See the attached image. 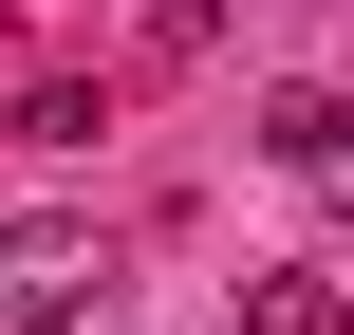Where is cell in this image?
I'll return each instance as SVG.
<instances>
[{
	"mask_svg": "<svg viewBox=\"0 0 354 335\" xmlns=\"http://www.w3.org/2000/svg\"><path fill=\"white\" fill-rule=\"evenodd\" d=\"M93 298H112L93 224H0V335H93Z\"/></svg>",
	"mask_w": 354,
	"mask_h": 335,
	"instance_id": "6da1fadb",
	"label": "cell"
},
{
	"mask_svg": "<svg viewBox=\"0 0 354 335\" xmlns=\"http://www.w3.org/2000/svg\"><path fill=\"white\" fill-rule=\"evenodd\" d=\"M261 149L299 186H354V93H261Z\"/></svg>",
	"mask_w": 354,
	"mask_h": 335,
	"instance_id": "7a4b0ae2",
	"label": "cell"
},
{
	"mask_svg": "<svg viewBox=\"0 0 354 335\" xmlns=\"http://www.w3.org/2000/svg\"><path fill=\"white\" fill-rule=\"evenodd\" d=\"M243 335H354V298L317 261H261V280H243Z\"/></svg>",
	"mask_w": 354,
	"mask_h": 335,
	"instance_id": "3957f363",
	"label": "cell"
}]
</instances>
